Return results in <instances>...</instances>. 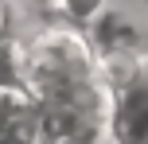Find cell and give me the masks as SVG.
<instances>
[{"instance_id":"cell-1","label":"cell","mask_w":148,"mask_h":144,"mask_svg":"<svg viewBox=\"0 0 148 144\" xmlns=\"http://www.w3.org/2000/svg\"><path fill=\"white\" fill-rule=\"evenodd\" d=\"M20 90L35 109L113 101V90L101 78V62L86 31L62 20L20 39Z\"/></svg>"},{"instance_id":"cell-2","label":"cell","mask_w":148,"mask_h":144,"mask_svg":"<svg viewBox=\"0 0 148 144\" xmlns=\"http://www.w3.org/2000/svg\"><path fill=\"white\" fill-rule=\"evenodd\" d=\"M86 39L101 62V78L113 93L148 59V12L133 0H109L105 12L86 27Z\"/></svg>"},{"instance_id":"cell-3","label":"cell","mask_w":148,"mask_h":144,"mask_svg":"<svg viewBox=\"0 0 148 144\" xmlns=\"http://www.w3.org/2000/svg\"><path fill=\"white\" fill-rule=\"evenodd\" d=\"M113 132H117L121 144H144L148 140V59L113 93Z\"/></svg>"},{"instance_id":"cell-4","label":"cell","mask_w":148,"mask_h":144,"mask_svg":"<svg viewBox=\"0 0 148 144\" xmlns=\"http://www.w3.org/2000/svg\"><path fill=\"white\" fill-rule=\"evenodd\" d=\"M4 12H8L4 31L23 39V35H31L39 27L59 23V0H4Z\"/></svg>"},{"instance_id":"cell-5","label":"cell","mask_w":148,"mask_h":144,"mask_svg":"<svg viewBox=\"0 0 148 144\" xmlns=\"http://www.w3.org/2000/svg\"><path fill=\"white\" fill-rule=\"evenodd\" d=\"M105 4H109V0H59V20L86 31L90 23L105 12Z\"/></svg>"},{"instance_id":"cell-6","label":"cell","mask_w":148,"mask_h":144,"mask_svg":"<svg viewBox=\"0 0 148 144\" xmlns=\"http://www.w3.org/2000/svg\"><path fill=\"white\" fill-rule=\"evenodd\" d=\"M4 23H8V12H4V0H0V31H4Z\"/></svg>"},{"instance_id":"cell-7","label":"cell","mask_w":148,"mask_h":144,"mask_svg":"<svg viewBox=\"0 0 148 144\" xmlns=\"http://www.w3.org/2000/svg\"><path fill=\"white\" fill-rule=\"evenodd\" d=\"M144 144H148V140H144Z\"/></svg>"}]
</instances>
